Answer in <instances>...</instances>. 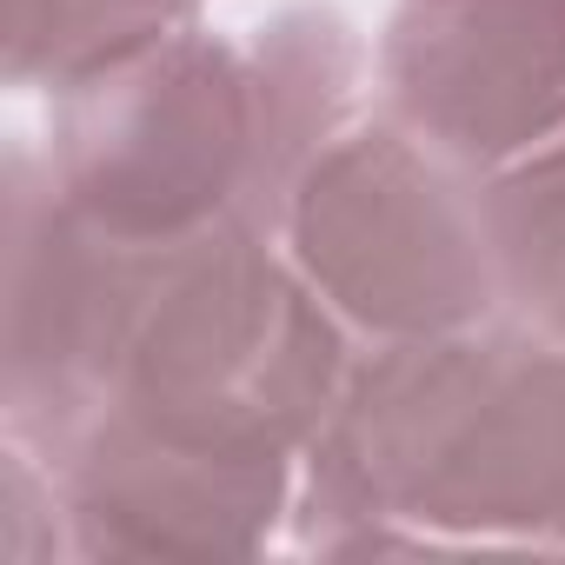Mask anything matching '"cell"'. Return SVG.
I'll list each match as a JSON object with an SVG mask.
<instances>
[{
	"label": "cell",
	"instance_id": "1",
	"mask_svg": "<svg viewBox=\"0 0 565 565\" xmlns=\"http://www.w3.org/2000/svg\"><path fill=\"white\" fill-rule=\"evenodd\" d=\"M347 320L259 226L173 246L87 239L41 320L8 439L47 452L81 413H120L173 446L300 459L340 386Z\"/></svg>",
	"mask_w": 565,
	"mask_h": 565
},
{
	"label": "cell",
	"instance_id": "2",
	"mask_svg": "<svg viewBox=\"0 0 565 565\" xmlns=\"http://www.w3.org/2000/svg\"><path fill=\"white\" fill-rule=\"evenodd\" d=\"M366 47L333 8H294L246 47L180 28L54 94V186L127 246L213 226L279 233L300 167L353 120Z\"/></svg>",
	"mask_w": 565,
	"mask_h": 565
},
{
	"label": "cell",
	"instance_id": "3",
	"mask_svg": "<svg viewBox=\"0 0 565 565\" xmlns=\"http://www.w3.org/2000/svg\"><path fill=\"white\" fill-rule=\"evenodd\" d=\"M320 552H565V347L532 327L380 340L307 446Z\"/></svg>",
	"mask_w": 565,
	"mask_h": 565
},
{
	"label": "cell",
	"instance_id": "4",
	"mask_svg": "<svg viewBox=\"0 0 565 565\" xmlns=\"http://www.w3.org/2000/svg\"><path fill=\"white\" fill-rule=\"evenodd\" d=\"M273 239L373 340H433L499 313L486 180L399 114L347 120L300 167Z\"/></svg>",
	"mask_w": 565,
	"mask_h": 565
},
{
	"label": "cell",
	"instance_id": "5",
	"mask_svg": "<svg viewBox=\"0 0 565 565\" xmlns=\"http://www.w3.org/2000/svg\"><path fill=\"white\" fill-rule=\"evenodd\" d=\"M34 459L61 486L74 558H246L294 512L300 466L173 446L120 413H81Z\"/></svg>",
	"mask_w": 565,
	"mask_h": 565
},
{
	"label": "cell",
	"instance_id": "6",
	"mask_svg": "<svg viewBox=\"0 0 565 565\" xmlns=\"http://www.w3.org/2000/svg\"><path fill=\"white\" fill-rule=\"evenodd\" d=\"M380 87L386 114L492 173L565 127V0H399Z\"/></svg>",
	"mask_w": 565,
	"mask_h": 565
},
{
	"label": "cell",
	"instance_id": "7",
	"mask_svg": "<svg viewBox=\"0 0 565 565\" xmlns=\"http://www.w3.org/2000/svg\"><path fill=\"white\" fill-rule=\"evenodd\" d=\"M486 233L499 307L565 347V127L486 173Z\"/></svg>",
	"mask_w": 565,
	"mask_h": 565
},
{
	"label": "cell",
	"instance_id": "8",
	"mask_svg": "<svg viewBox=\"0 0 565 565\" xmlns=\"http://www.w3.org/2000/svg\"><path fill=\"white\" fill-rule=\"evenodd\" d=\"M200 8L206 0H8V81L67 94L193 28Z\"/></svg>",
	"mask_w": 565,
	"mask_h": 565
}]
</instances>
